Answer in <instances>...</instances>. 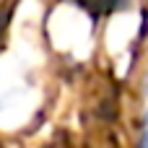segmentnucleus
<instances>
[{"label":"nucleus","instance_id":"1","mask_svg":"<svg viewBox=\"0 0 148 148\" xmlns=\"http://www.w3.org/2000/svg\"><path fill=\"white\" fill-rule=\"evenodd\" d=\"M143 143H146V146H148V133H146V135H143Z\"/></svg>","mask_w":148,"mask_h":148}]
</instances>
